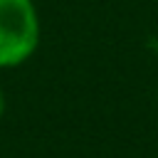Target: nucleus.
I'll use <instances>...</instances> for the list:
<instances>
[{"label":"nucleus","instance_id":"1","mask_svg":"<svg viewBox=\"0 0 158 158\" xmlns=\"http://www.w3.org/2000/svg\"><path fill=\"white\" fill-rule=\"evenodd\" d=\"M40 37L35 0H0V69L25 64L37 52Z\"/></svg>","mask_w":158,"mask_h":158},{"label":"nucleus","instance_id":"2","mask_svg":"<svg viewBox=\"0 0 158 158\" xmlns=\"http://www.w3.org/2000/svg\"><path fill=\"white\" fill-rule=\"evenodd\" d=\"M5 109H7V96H5V91H2V86H0V118L5 116Z\"/></svg>","mask_w":158,"mask_h":158}]
</instances>
